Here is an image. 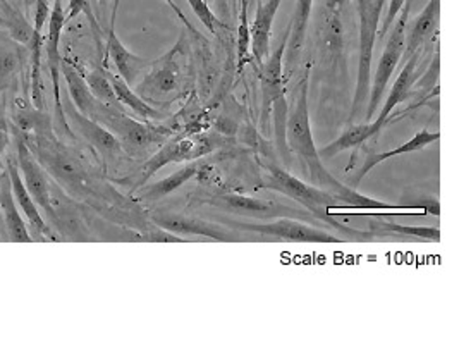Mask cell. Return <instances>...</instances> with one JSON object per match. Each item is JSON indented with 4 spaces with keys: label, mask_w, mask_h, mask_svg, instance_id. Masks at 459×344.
I'll return each mask as SVG.
<instances>
[{
    "label": "cell",
    "mask_w": 459,
    "mask_h": 344,
    "mask_svg": "<svg viewBox=\"0 0 459 344\" xmlns=\"http://www.w3.org/2000/svg\"><path fill=\"white\" fill-rule=\"evenodd\" d=\"M73 119L78 129L83 133L84 138L102 153H117L121 150V143L117 138L102 126L100 123L93 121L91 117H86L82 112H73Z\"/></svg>",
    "instance_id": "obj_26"
},
{
    "label": "cell",
    "mask_w": 459,
    "mask_h": 344,
    "mask_svg": "<svg viewBox=\"0 0 459 344\" xmlns=\"http://www.w3.org/2000/svg\"><path fill=\"white\" fill-rule=\"evenodd\" d=\"M410 11L411 4L410 0L404 2L403 9L399 11L396 20L393 22L391 37L385 43V48L380 56V61L377 65L376 74L370 80V95H368V108L365 114V123L372 121L376 117L377 108L380 106V100L387 90V85L391 82V76L394 74L399 61L404 56V47H406V28L410 22Z\"/></svg>",
    "instance_id": "obj_3"
},
{
    "label": "cell",
    "mask_w": 459,
    "mask_h": 344,
    "mask_svg": "<svg viewBox=\"0 0 459 344\" xmlns=\"http://www.w3.org/2000/svg\"><path fill=\"white\" fill-rule=\"evenodd\" d=\"M382 129L377 125L376 121H368V123H361V125H355L351 128L346 129L337 140H334L333 143L325 145L322 150H318L320 157L324 159H331L335 157L337 153L341 151L350 150V149H355L359 147L361 143H365L367 140L374 138Z\"/></svg>",
    "instance_id": "obj_25"
},
{
    "label": "cell",
    "mask_w": 459,
    "mask_h": 344,
    "mask_svg": "<svg viewBox=\"0 0 459 344\" xmlns=\"http://www.w3.org/2000/svg\"><path fill=\"white\" fill-rule=\"evenodd\" d=\"M43 160L47 162V166L57 174L61 179L67 183H78L83 179V171L80 169V166L67 155L59 153V151H43Z\"/></svg>",
    "instance_id": "obj_29"
},
{
    "label": "cell",
    "mask_w": 459,
    "mask_h": 344,
    "mask_svg": "<svg viewBox=\"0 0 459 344\" xmlns=\"http://www.w3.org/2000/svg\"><path fill=\"white\" fill-rule=\"evenodd\" d=\"M86 85L90 88V91L93 93V97L102 102L105 106H116L119 108V102L116 99V93L110 85V78L108 73H105L104 69L97 67L93 69L86 78Z\"/></svg>",
    "instance_id": "obj_30"
},
{
    "label": "cell",
    "mask_w": 459,
    "mask_h": 344,
    "mask_svg": "<svg viewBox=\"0 0 459 344\" xmlns=\"http://www.w3.org/2000/svg\"><path fill=\"white\" fill-rule=\"evenodd\" d=\"M100 5H102V7H105V5H107V0H100Z\"/></svg>",
    "instance_id": "obj_38"
},
{
    "label": "cell",
    "mask_w": 459,
    "mask_h": 344,
    "mask_svg": "<svg viewBox=\"0 0 459 344\" xmlns=\"http://www.w3.org/2000/svg\"><path fill=\"white\" fill-rule=\"evenodd\" d=\"M228 226L243 233H251V235L271 237V239L296 241V243H339L341 241L334 235L324 229H318L314 224H308L294 217H277L272 222L228 220Z\"/></svg>",
    "instance_id": "obj_5"
},
{
    "label": "cell",
    "mask_w": 459,
    "mask_h": 344,
    "mask_svg": "<svg viewBox=\"0 0 459 344\" xmlns=\"http://www.w3.org/2000/svg\"><path fill=\"white\" fill-rule=\"evenodd\" d=\"M368 229L377 237H418L423 241H440V231L437 228H411V226H401L393 220H382V219H370Z\"/></svg>",
    "instance_id": "obj_28"
},
{
    "label": "cell",
    "mask_w": 459,
    "mask_h": 344,
    "mask_svg": "<svg viewBox=\"0 0 459 344\" xmlns=\"http://www.w3.org/2000/svg\"><path fill=\"white\" fill-rule=\"evenodd\" d=\"M107 54L110 56L112 63L117 67L119 76L125 80L127 85L131 86L136 78L145 73L146 69L153 61H146L143 57L134 56L133 52H129L125 47V43L121 42L114 31V22H110V31L107 37Z\"/></svg>",
    "instance_id": "obj_18"
},
{
    "label": "cell",
    "mask_w": 459,
    "mask_h": 344,
    "mask_svg": "<svg viewBox=\"0 0 459 344\" xmlns=\"http://www.w3.org/2000/svg\"><path fill=\"white\" fill-rule=\"evenodd\" d=\"M358 20H359V54H358V76H356L355 99L350 119H355L370 95L372 80V59L376 47L377 31L384 4L378 0H355Z\"/></svg>",
    "instance_id": "obj_2"
},
{
    "label": "cell",
    "mask_w": 459,
    "mask_h": 344,
    "mask_svg": "<svg viewBox=\"0 0 459 344\" xmlns=\"http://www.w3.org/2000/svg\"><path fill=\"white\" fill-rule=\"evenodd\" d=\"M0 211L4 215V222H5V231L7 237L11 241L16 243H28L31 241V235L26 228V222L20 214L16 198L11 188V179L7 171L0 174Z\"/></svg>",
    "instance_id": "obj_17"
},
{
    "label": "cell",
    "mask_w": 459,
    "mask_h": 344,
    "mask_svg": "<svg viewBox=\"0 0 459 344\" xmlns=\"http://www.w3.org/2000/svg\"><path fill=\"white\" fill-rule=\"evenodd\" d=\"M7 174H9V179H11V188H13V194H14V198H16L18 207H22V214L26 215V219L31 224L33 231L37 233V236L43 237V235L47 233L45 220L42 219V214H40L37 203L33 202L31 194H28V190H26V186L22 183L18 164L13 159L7 160Z\"/></svg>",
    "instance_id": "obj_23"
},
{
    "label": "cell",
    "mask_w": 459,
    "mask_h": 344,
    "mask_svg": "<svg viewBox=\"0 0 459 344\" xmlns=\"http://www.w3.org/2000/svg\"><path fill=\"white\" fill-rule=\"evenodd\" d=\"M108 78H110V85L116 93L117 102L123 104L129 110H133L138 117H143L146 121H160L164 117L162 112L152 108L143 97L134 93L131 90V86L127 85L121 76H114L108 73Z\"/></svg>",
    "instance_id": "obj_27"
},
{
    "label": "cell",
    "mask_w": 459,
    "mask_h": 344,
    "mask_svg": "<svg viewBox=\"0 0 459 344\" xmlns=\"http://www.w3.org/2000/svg\"><path fill=\"white\" fill-rule=\"evenodd\" d=\"M153 222L170 231L174 235L179 236H198L209 237L215 241H241V239H248V236H243L236 231L226 229L219 224H213L204 219H196V217H186V215L179 214H157L153 215Z\"/></svg>",
    "instance_id": "obj_9"
},
{
    "label": "cell",
    "mask_w": 459,
    "mask_h": 344,
    "mask_svg": "<svg viewBox=\"0 0 459 344\" xmlns=\"http://www.w3.org/2000/svg\"><path fill=\"white\" fill-rule=\"evenodd\" d=\"M93 121L108 129L117 138L121 147L131 153H145L166 142V134L155 131L146 123L129 117L121 108L116 106L100 104Z\"/></svg>",
    "instance_id": "obj_4"
},
{
    "label": "cell",
    "mask_w": 459,
    "mask_h": 344,
    "mask_svg": "<svg viewBox=\"0 0 459 344\" xmlns=\"http://www.w3.org/2000/svg\"><path fill=\"white\" fill-rule=\"evenodd\" d=\"M88 7H90V0H71V4H69V14L65 16V22L74 20L80 13L88 11Z\"/></svg>",
    "instance_id": "obj_35"
},
{
    "label": "cell",
    "mask_w": 459,
    "mask_h": 344,
    "mask_svg": "<svg viewBox=\"0 0 459 344\" xmlns=\"http://www.w3.org/2000/svg\"><path fill=\"white\" fill-rule=\"evenodd\" d=\"M50 7L47 0H37V13H35V28L30 37L31 45V88H33V104L35 108H42V48L43 26L48 20Z\"/></svg>",
    "instance_id": "obj_16"
},
{
    "label": "cell",
    "mask_w": 459,
    "mask_h": 344,
    "mask_svg": "<svg viewBox=\"0 0 459 344\" xmlns=\"http://www.w3.org/2000/svg\"><path fill=\"white\" fill-rule=\"evenodd\" d=\"M204 202L213 205V207L230 211V212H241V214L255 215V217H264V219H269V217H294V219L305 220V222L314 224V226L322 224L320 220H316L307 211H296V209L288 207V205L264 202V200L247 196V194H213V196L205 198Z\"/></svg>",
    "instance_id": "obj_7"
},
{
    "label": "cell",
    "mask_w": 459,
    "mask_h": 344,
    "mask_svg": "<svg viewBox=\"0 0 459 344\" xmlns=\"http://www.w3.org/2000/svg\"><path fill=\"white\" fill-rule=\"evenodd\" d=\"M281 4L282 0H267L265 4L258 2L255 22L250 24V54L258 65L271 54L272 26Z\"/></svg>",
    "instance_id": "obj_13"
},
{
    "label": "cell",
    "mask_w": 459,
    "mask_h": 344,
    "mask_svg": "<svg viewBox=\"0 0 459 344\" xmlns=\"http://www.w3.org/2000/svg\"><path fill=\"white\" fill-rule=\"evenodd\" d=\"M178 48L179 45L174 47V50L168 56H164L162 59L153 61L146 69L145 78L138 85L140 97L155 100L178 91L181 83V67L174 59V56L178 54Z\"/></svg>",
    "instance_id": "obj_10"
},
{
    "label": "cell",
    "mask_w": 459,
    "mask_h": 344,
    "mask_svg": "<svg viewBox=\"0 0 459 344\" xmlns=\"http://www.w3.org/2000/svg\"><path fill=\"white\" fill-rule=\"evenodd\" d=\"M438 138H440V133H432V131H429V129H421V131H418L417 134H415L410 142H406V143L399 145V147L394 149V150L382 151V153H370V155H367V159H365L363 166L358 169V172L355 174V177H353V186H351V188H356V186L359 185V181H361L368 172L372 171L374 168H377L378 164H382V162L389 160L391 157H397V155H406V153L423 150L425 147H429V145H432L434 142H437Z\"/></svg>",
    "instance_id": "obj_19"
},
{
    "label": "cell",
    "mask_w": 459,
    "mask_h": 344,
    "mask_svg": "<svg viewBox=\"0 0 459 344\" xmlns=\"http://www.w3.org/2000/svg\"><path fill=\"white\" fill-rule=\"evenodd\" d=\"M420 61V52H415L413 56H410L406 59V64L403 65L399 76L394 82V85L391 88V93L384 104V108L380 110L378 117L376 119L377 125L380 126V129L385 128V125L389 123V117H391V112L399 106L401 102L406 100L411 86L415 85L417 82V65Z\"/></svg>",
    "instance_id": "obj_20"
},
{
    "label": "cell",
    "mask_w": 459,
    "mask_h": 344,
    "mask_svg": "<svg viewBox=\"0 0 459 344\" xmlns=\"http://www.w3.org/2000/svg\"><path fill=\"white\" fill-rule=\"evenodd\" d=\"M64 24H65V14H64L63 4L61 0H56L50 14H48V39H47V61H48V69L54 83V97H56V106H57V116L61 123L65 125L64 119L63 104H61V52H59V43H61V33H63Z\"/></svg>",
    "instance_id": "obj_12"
},
{
    "label": "cell",
    "mask_w": 459,
    "mask_h": 344,
    "mask_svg": "<svg viewBox=\"0 0 459 344\" xmlns=\"http://www.w3.org/2000/svg\"><path fill=\"white\" fill-rule=\"evenodd\" d=\"M404 2H406V0H391V2H389V11H387V14H385V18H384V22H382L380 35H378L380 39H384V37L389 33V30H391L394 20H396L399 11L403 9Z\"/></svg>",
    "instance_id": "obj_33"
},
{
    "label": "cell",
    "mask_w": 459,
    "mask_h": 344,
    "mask_svg": "<svg viewBox=\"0 0 459 344\" xmlns=\"http://www.w3.org/2000/svg\"><path fill=\"white\" fill-rule=\"evenodd\" d=\"M262 164L267 169L265 186L269 190L290 196L294 202L303 205V209L312 217H315L316 220H320L322 224H329L331 228H335L339 233H342L350 241L378 239L370 231L363 233V231H356V229H348L335 217H333L331 212L337 205V202L331 194H325L324 190L316 188L314 185H308V183L298 179L296 176H292V174H290L286 169H282L281 166L273 164V162H262Z\"/></svg>",
    "instance_id": "obj_1"
},
{
    "label": "cell",
    "mask_w": 459,
    "mask_h": 344,
    "mask_svg": "<svg viewBox=\"0 0 459 344\" xmlns=\"http://www.w3.org/2000/svg\"><path fill=\"white\" fill-rule=\"evenodd\" d=\"M290 28L286 30L282 42L260 64V85H262V110H260V129L271 131L272 106L275 100L284 97V50L288 42Z\"/></svg>",
    "instance_id": "obj_8"
},
{
    "label": "cell",
    "mask_w": 459,
    "mask_h": 344,
    "mask_svg": "<svg viewBox=\"0 0 459 344\" xmlns=\"http://www.w3.org/2000/svg\"><path fill=\"white\" fill-rule=\"evenodd\" d=\"M61 74L69 88V95L73 104L78 108V112H82L86 117H95L97 110L100 108L102 102H99L93 93L90 91V88L86 85V80L82 76V73L71 64L69 61H61Z\"/></svg>",
    "instance_id": "obj_22"
},
{
    "label": "cell",
    "mask_w": 459,
    "mask_h": 344,
    "mask_svg": "<svg viewBox=\"0 0 459 344\" xmlns=\"http://www.w3.org/2000/svg\"><path fill=\"white\" fill-rule=\"evenodd\" d=\"M315 0H296V7L292 13L291 22H290V35L284 50V65L288 69V74H291L292 69L298 65L305 43H307V30L308 22L312 16Z\"/></svg>",
    "instance_id": "obj_14"
},
{
    "label": "cell",
    "mask_w": 459,
    "mask_h": 344,
    "mask_svg": "<svg viewBox=\"0 0 459 344\" xmlns=\"http://www.w3.org/2000/svg\"><path fill=\"white\" fill-rule=\"evenodd\" d=\"M7 142H9V131H7V125H5L4 112L0 110V155L5 151Z\"/></svg>",
    "instance_id": "obj_36"
},
{
    "label": "cell",
    "mask_w": 459,
    "mask_h": 344,
    "mask_svg": "<svg viewBox=\"0 0 459 344\" xmlns=\"http://www.w3.org/2000/svg\"><path fill=\"white\" fill-rule=\"evenodd\" d=\"M329 4H344V0H327Z\"/></svg>",
    "instance_id": "obj_37"
},
{
    "label": "cell",
    "mask_w": 459,
    "mask_h": 344,
    "mask_svg": "<svg viewBox=\"0 0 459 344\" xmlns=\"http://www.w3.org/2000/svg\"><path fill=\"white\" fill-rule=\"evenodd\" d=\"M18 169L22 174V183L31 194L33 202L42 209L45 214L48 215L52 220H56V214L50 203V194H48V185L43 176L42 168L33 157V151L24 142H18Z\"/></svg>",
    "instance_id": "obj_11"
},
{
    "label": "cell",
    "mask_w": 459,
    "mask_h": 344,
    "mask_svg": "<svg viewBox=\"0 0 459 344\" xmlns=\"http://www.w3.org/2000/svg\"><path fill=\"white\" fill-rule=\"evenodd\" d=\"M205 168H207V164L202 159H196V160H193L191 164H188L186 168H183V169L170 174L168 177L153 183L152 186H148L145 190H142L140 198L142 200H148V202H157V200H160V198H164L168 194H174L181 186H185L193 177L202 174Z\"/></svg>",
    "instance_id": "obj_24"
},
{
    "label": "cell",
    "mask_w": 459,
    "mask_h": 344,
    "mask_svg": "<svg viewBox=\"0 0 459 344\" xmlns=\"http://www.w3.org/2000/svg\"><path fill=\"white\" fill-rule=\"evenodd\" d=\"M143 239L150 241V243H185V241H188L186 237L174 235V233L166 231V229H162V228H159L157 231L148 233V235L143 236Z\"/></svg>",
    "instance_id": "obj_34"
},
{
    "label": "cell",
    "mask_w": 459,
    "mask_h": 344,
    "mask_svg": "<svg viewBox=\"0 0 459 344\" xmlns=\"http://www.w3.org/2000/svg\"><path fill=\"white\" fill-rule=\"evenodd\" d=\"M186 2H188L189 7L193 9L195 16L205 24V28L209 30L212 35H215L217 28L221 26V22H219V20H217V16L212 13L209 4H207L205 0H186Z\"/></svg>",
    "instance_id": "obj_32"
},
{
    "label": "cell",
    "mask_w": 459,
    "mask_h": 344,
    "mask_svg": "<svg viewBox=\"0 0 459 344\" xmlns=\"http://www.w3.org/2000/svg\"><path fill=\"white\" fill-rule=\"evenodd\" d=\"M438 16H440V0H429V4L418 14L410 35L406 37L404 59L413 56L415 52H420L421 47L437 33Z\"/></svg>",
    "instance_id": "obj_21"
},
{
    "label": "cell",
    "mask_w": 459,
    "mask_h": 344,
    "mask_svg": "<svg viewBox=\"0 0 459 344\" xmlns=\"http://www.w3.org/2000/svg\"><path fill=\"white\" fill-rule=\"evenodd\" d=\"M342 4H325V16L324 26L320 31V54L329 61V64L335 67L342 64Z\"/></svg>",
    "instance_id": "obj_15"
},
{
    "label": "cell",
    "mask_w": 459,
    "mask_h": 344,
    "mask_svg": "<svg viewBox=\"0 0 459 344\" xmlns=\"http://www.w3.org/2000/svg\"><path fill=\"white\" fill-rule=\"evenodd\" d=\"M250 22H248V0H241V16L238 30V63L239 69L247 64L250 57Z\"/></svg>",
    "instance_id": "obj_31"
},
{
    "label": "cell",
    "mask_w": 459,
    "mask_h": 344,
    "mask_svg": "<svg viewBox=\"0 0 459 344\" xmlns=\"http://www.w3.org/2000/svg\"><path fill=\"white\" fill-rule=\"evenodd\" d=\"M215 147L217 145H213V138H210L209 134L178 136V138L164 142L160 145V149L146 160L143 169L140 172L138 186H145L146 181L152 176H155L162 168H166L168 164L202 159Z\"/></svg>",
    "instance_id": "obj_6"
}]
</instances>
